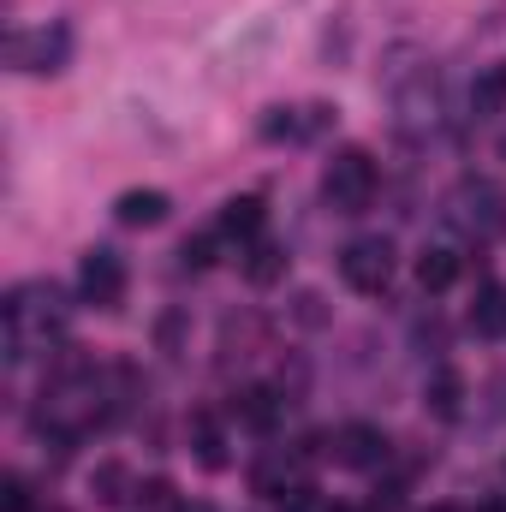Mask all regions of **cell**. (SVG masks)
<instances>
[{"label":"cell","instance_id":"obj_1","mask_svg":"<svg viewBox=\"0 0 506 512\" xmlns=\"http://www.w3.org/2000/svg\"><path fill=\"white\" fill-rule=\"evenodd\" d=\"M96 417H102V370H96L78 346H66V352L54 358L48 382H42L36 429L54 435V447H66V441H78Z\"/></svg>","mask_w":506,"mask_h":512},{"label":"cell","instance_id":"obj_2","mask_svg":"<svg viewBox=\"0 0 506 512\" xmlns=\"http://www.w3.org/2000/svg\"><path fill=\"white\" fill-rule=\"evenodd\" d=\"M66 292L54 280H18L0 304V328H6V364H24L36 352H48L66 334Z\"/></svg>","mask_w":506,"mask_h":512},{"label":"cell","instance_id":"obj_3","mask_svg":"<svg viewBox=\"0 0 506 512\" xmlns=\"http://www.w3.org/2000/svg\"><path fill=\"white\" fill-rule=\"evenodd\" d=\"M322 203H328L334 215H364V209L376 203V155L358 149V143L334 149L328 167H322Z\"/></svg>","mask_w":506,"mask_h":512},{"label":"cell","instance_id":"obj_4","mask_svg":"<svg viewBox=\"0 0 506 512\" xmlns=\"http://www.w3.org/2000/svg\"><path fill=\"white\" fill-rule=\"evenodd\" d=\"M447 221H453L465 239H477V245L501 239V233H506V185L483 179V173L459 179V185H453V197H447Z\"/></svg>","mask_w":506,"mask_h":512},{"label":"cell","instance_id":"obj_5","mask_svg":"<svg viewBox=\"0 0 506 512\" xmlns=\"http://www.w3.org/2000/svg\"><path fill=\"white\" fill-rule=\"evenodd\" d=\"M6 60H12V72H36V78L66 72V66H72V24H66V18H48V24H36V30H18V36L6 42Z\"/></svg>","mask_w":506,"mask_h":512},{"label":"cell","instance_id":"obj_6","mask_svg":"<svg viewBox=\"0 0 506 512\" xmlns=\"http://www.w3.org/2000/svg\"><path fill=\"white\" fill-rule=\"evenodd\" d=\"M393 268H399V256H393V239H352L346 251H340V280L352 286V292H364V298H376L387 292V280H393Z\"/></svg>","mask_w":506,"mask_h":512},{"label":"cell","instance_id":"obj_7","mask_svg":"<svg viewBox=\"0 0 506 512\" xmlns=\"http://www.w3.org/2000/svg\"><path fill=\"white\" fill-rule=\"evenodd\" d=\"M387 96H393L399 131H423V126H435L441 90H435V72H429V66H411V72H387Z\"/></svg>","mask_w":506,"mask_h":512},{"label":"cell","instance_id":"obj_8","mask_svg":"<svg viewBox=\"0 0 506 512\" xmlns=\"http://www.w3.org/2000/svg\"><path fill=\"white\" fill-rule=\"evenodd\" d=\"M126 256L114 251V245H90L84 262H78V298L84 304H96V310H114L120 298H126Z\"/></svg>","mask_w":506,"mask_h":512},{"label":"cell","instance_id":"obj_9","mask_svg":"<svg viewBox=\"0 0 506 512\" xmlns=\"http://www.w3.org/2000/svg\"><path fill=\"white\" fill-rule=\"evenodd\" d=\"M334 459L346 471H376V465H387V435H381L376 423H346L334 435Z\"/></svg>","mask_w":506,"mask_h":512},{"label":"cell","instance_id":"obj_10","mask_svg":"<svg viewBox=\"0 0 506 512\" xmlns=\"http://www.w3.org/2000/svg\"><path fill=\"white\" fill-rule=\"evenodd\" d=\"M167 209H173V197L167 191H120V203H114V221L120 227H161L167 221Z\"/></svg>","mask_w":506,"mask_h":512},{"label":"cell","instance_id":"obj_11","mask_svg":"<svg viewBox=\"0 0 506 512\" xmlns=\"http://www.w3.org/2000/svg\"><path fill=\"white\" fill-rule=\"evenodd\" d=\"M262 221H268V209H262V197H233L227 209H221V239H233V245H256L262 239Z\"/></svg>","mask_w":506,"mask_h":512},{"label":"cell","instance_id":"obj_12","mask_svg":"<svg viewBox=\"0 0 506 512\" xmlns=\"http://www.w3.org/2000/svg\"><path fill=\"white\" fill-rule=\"evenodd\" d=\"M423 405H429V411H435L441 423H453V417L465 411V376L441 364V370H435V376L423 382Z\"/></svg>","mask_w":506,"mask_h":512},{"label":"cell","instance_id":"obj_13","mask_svg":"<svg viewBox=\"0 0 506 512\" xmlns=\"http://www.w3.org/2000/svg\"><path fill=\"white\" fill-rule=\"evenodd\" d=\"M191 447H197V465L203 471H227V435H221V417L215 411H197L191 417Z\"/></svg>","mask_w":506,"mask_h":512},{"label":"cell","instance_id":"obj_14","mask_svg":"<svg viewBox=\"0 0 506 512\" xmlns=\"http://www.w3.org/2000/svg\"><path fill=\"white\" fill-rule=\"evenodd\" d=\"M239 268H245V280H251V286H274V280H286V245L256 239V245H245Z\"/></svg>","mask_w":506,"mask_h":512},{"label":"cell","instance_id":"obj_15","mask_svg":"<svg viewBox=\"0 0 506 512\" xmlns=\"http://www.w3.org/2000/svg\"><path fill=\"white\" fill-rule=\"evenodd\" d=\"M471 114H477V120H495V114H506V60L483 66V72L471 78Z\"/></svg>","mask_w":506,"mask_h":512},{"label":"cell","instance_id":"obj_16","mask_svg":"<svg viewBox=\"0 0 506 512\" xmlns=\"http://www.w3.org/2000/svg\"><path fill=\"white\" fill-rule=\"evenodd\" d=\"M459 280V251L453 245H423V256H417V286L423 292H447Z\"/></svg>","mask_w":506,"mask_h":512},{"label":"cell","instance_id":"obj_17","mask_svg":"<svg viewBox=\"0 0 506 512\" xmlns=\"http://www.w3.org/2000/svg\"><path fill=\"white\" fill-rule=\"evenodd\" d=\"M471 328H477L483 340H506V286L501 280H489V286L477 292V304H471Z\"/></svg>","mask_w":506,"mask_h":512},{"label":"cell","instance_id":"obj_18","mask_svg":"<svg viewBox=\"0 0 506 512\" xmlns=\"http://www.w3.org/2000/svg\"><path fill=\"white\" fill-rule=\"evenodd\" d=\"M239 411H245V423H251V429H274L280 399H274L268 387H251V393H239Z\"/></svg>","mask_w":506,"mask_h":512},{"label":"cell","instance_id":"obj_19","mask_svg":"<svg viewBox=\"0 0 506 512\" xmlns=\"http://www.w3.org/2000/svg\"><path fill=\"white\" fill-rule=\"evenodd\" d=\"M90 489H96V501H108V507H120L126 501V489H131V477H126V465H96V477H90Z\"/></svg>","mask_w":506,"mask_h":512},{"label":"cell","instance_id":"obj_20","mask_svg":"<svg viewBox=\"0 0 506 512\" xmlns=\"http://www.w3.org/2000/svg\"><path fill=\"white\" fill-rule=\"evenodd\" d=\"M131 495H137V507L143 512H179V495H173L167 477H149V483H137Z\"/></svg>","mask_w":506,"mask_h":512},{"label":"cell","instance_id":"obj_21","mask_svg":"<svg viewBox=\"0 0 506 512\" xmlns=\"http://www.w3.org/2000/svg\"><path fill=\"white\" fill-rule=\"evenodd\" d=\"M215 245H221V233H203V239H185V268H209L215 262Z\"/></svg>","mask_w":506,"mask_h":512},{"label":"cell","instance_id":"obj_22","mask_svg":"<svg viewBox=\"0 0 506 512\" xmlns=\"http://www.w3.org/2000/svg\"><path fill=\"white\" fill-rule=\"evenodd\" d=\"M0 512H30V489H24V477H0Z\"/></svg>","mask_w":506,"mask_h":512},{"label":"cell","instance_id":"obj_23","mask_svg":"<svg viewBox=\"0 0 506 512\" xmlns=\"http://www.w3.org/2000/svg\"><path fill=\"white\" fill-rule=\"evenodd\" d=\"M501 161H506V131H501Z\"/></svg>","mask_w":506,"mask_h":512},{"label":"cell","instance_id":"obj_24","mask_svg":"<svg viewBox=\"0 0 506 512\" xmlns=\"http://www.w3.org/2000/svg\"><path fill=\"white\" fill-rule=\"evenodd\" d=\"M429 512H453V507H429Z\"/></svg>","mask_w":506,"mask_h":512}]
</instances>
